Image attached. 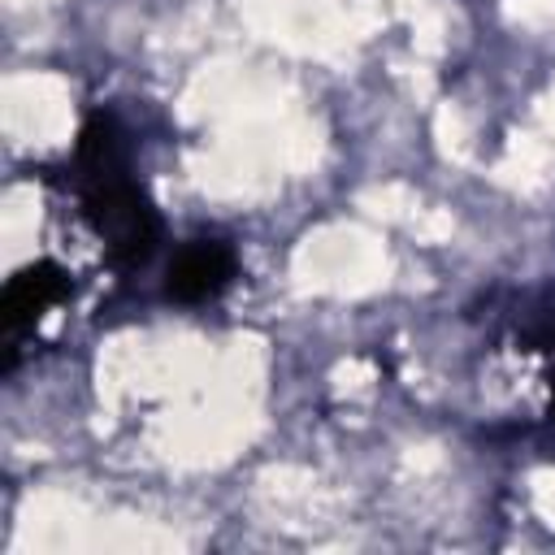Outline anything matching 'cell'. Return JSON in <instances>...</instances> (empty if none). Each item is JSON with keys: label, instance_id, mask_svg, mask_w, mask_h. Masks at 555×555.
Returning a JSON list of instances; mask_svg holds the SVG:
<instances>
[{"label": "cell", "instance_id": "cell-1", "mask_svg": "<svg viewBox=\"0 0 555 555\" xmlns=\"http://www.w3.org/2000/svg\"><path fill=\"white\" fill-rule=\"evenodd\" d=\"M82 217L100 234V243L108 247V260L121 269L143 264L160 243V217H156L152 199L143 195V186H134L130 178L87 186L82 191Z\"/></svg>", "mask_w": 555, "mask_h": 555}, {"label": "cell", "instance_id": "cell-2", "mask_svg": "<svg viewBox=\"0 0 555 555\" xmlns=\"http://www.w3.org/2000/svg\"><path fill=\"white\" fill-rule=\"evenodd\" d=\"M238 273V256L225 238H191L165 269V295L178 304H204L221 295Z\"/></svg>", "mask_w": 555, "mask_h": 555}, {"label": "cell", "instance_id": "cell-3", "mask_svg": "<svg viewBox=\"0 0 555 555\" xmlns=\"http://www.w3.org/2000/svg\"><path fill=\"white\" fill-rule=\"evenodd\" d=\"M69 295V273L52 260H35L26 269H17L0 295V312H4V325L9 334H22L30 330L52 304H61Z\"/></svg>", "mask_w": 555, "mask_h": 555}, {"label": "cell", "instance_id": "cell-4", "mask_svg": "<svg viewBox=\"0 0 555 555\" xmlns=\"http://www.w3.org/2000/svg\"><path fill=\"white\" fill-rule=\"evenodd\" d=\"M74 173L78 186H100L113 178H130V156H126V134L108 113H91L82 134H78V152H74Z\"/></svg>", "mask_w": 555, "mask_h": 555}, {"label": "cell", "instance_id": "cell-5", "mask_svg": "<svg viewBox=\"0 0 555 555\" xmlns=\"http://www.w3.org/2000/svg\"><path fill=\"white\" fill-rule=\"evenodd\" d=\"M551 416H555V399H551Z\"/></svg>", "mask_w": 555, "mask_h": 555}]
</instances>
